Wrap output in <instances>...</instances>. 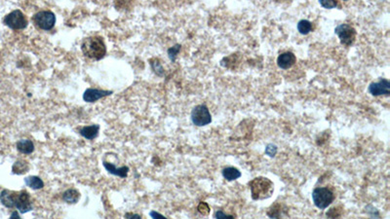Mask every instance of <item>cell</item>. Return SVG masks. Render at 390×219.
<instances>
[{
    "instance_id": "10",
    "label": "cell",
    "mask_w": 390,
    "mask_h": 219,
    "mask_svg": "<svg viewBox=\"0 0 390 219\" xmlns=\"http://www.w3.org/2000/svg\"><path fill=\"white\" fill-rule=\"evenodd\" d=\"M112 94L111 91H105L99 89H87L83 94V100L86 102H95L103 98L110 96Z\"/></svg>"
},
{
    "instance_id": "26",
    "label": "cell",
    "mask_w": 390,
    "mask_h": 219,
    "mask_svg": "<svg viewBox=\"0 0 390 219\" xmlns=\"http://www.w3.org/2000/svg\"><path fill=\"white\" fill-rule=\"evenodd\" d=\"M214 217H215V219H233V218H234L233 216H229V215H226V214H224L222 211H217V212L215 213Z\"/></svg>"
},
{
    "instance_id": "1",
    "label": "cell",
    "mask_w": 390,
    "mask_h": 219,
    "mask_svg": "<svg viewBox=\"0 0 390 219\" xmlns=\"http://www.w3.org/2000/svg\"><path fill=\"white\" fill-rule=\"evenodd\" d=\"M83 55L91 60H99L107 55V46L105 41L100 36H90L83 40L81 44Z\"/></svg>"
},
{
    "instance_id": "2",
    "label": "cell",
    "mask_w": 390,
    "mask_h": 219,
    "mask_svg": "<svg viewBox=\"0 0 390 219\" xmlns=\"http://www.w3.org/2000/svg\"><path fill=\"white\" fill-rule=\"evenodd\" d=\"M250 190L252 194V198L254 200H264L271 197L274 185L273 183L266 178H257L254 179L250 183Z\"/></svg>"
},
{
    "instance_id": "7",
    "label": "cell",
    "mask_w": 390,
    "mask_h": 219,
    "mask_svg": "<svg viewBox=\"0 0 390 219\" xmlns=\"http://www.w3.org/2000/svg\"><path fill=\"white\" fill-rule=\"evenodd\" d=\"M335 33L339 36L340 41L345 46H350L353 44L356 38V30L353 26L347 23L339 24L335 28Z\"/></svg>"
},
{
    "instance_id": "6",
    "label": "cell",
    "mask_w": 390,
    "mask_h": 219,
    "mask_svg": "<svg viewBox=\"0 0 390 219\" xmlns=\"http://www.w3.org/2000/svg\"><path fill=\"white\" fill-rule=\"evenodd\" d=\"M192 122L197 127H204L212 122V115L205 104H199L192 111Z\"/></svg>"
},
{
    "instance_id": "14",
    "label": "cell",
    "mask_w": 390,
    "mask_h": 219,
    "mask_svg": "<svg viewBox=\"0 0 390 219\" xmlns=\"http://www.w3.org/2000/svg\"><path fill=\"white\" fill-rule=\"evenodd\" d=\"M99 131H100V126L99 125H91V126L83 127L79 131V133L86 139L92 140V139H95L98 137Z\"/></svg>"
},
{
    "instance_id": "29",
    "label": "cell",
    "mask_w": 390,
    "mask_h": 219,
    "mask_svg": "<svg viewBox=\"0 0 390 219\" xmlns=\"http://www.w3.org/2000/svg\"><path fill=\"white\" fill-rule=\"evenodd\" d=\"M11 219H20V216L18 215V213H13L12 214V216H11Z\"/></svg>"
},
{
    "instance_id": "8",
    "label": "cell",
    "mask_w": 390,
    "mask_h": 219,
    "mask_svg": "<svg viewBox=\"0 0 390 219\" xmlns=\"http://www.w3.org/2000/svg\"><path fill=\"white\" fill-rule=\"evenodd\" d=\"M15 208L21 214H26L33 210V205L30 200V196L25 190L17 192L15 200Z\"/></svg>"
},
{
    "instance_id": "24",
    "label": "cell",
    "mask_w": 390,
    "mask_h": 219,
    "mask_svg": "<svg viewBox=\"0 0 390 219\" xmlns=\"http://www.w3.org/2000/svg\"><path fill=\"white\" fill-rule=\"evenodd\" d=\"M366 211H367V214L370 215L372 218H380L379 211L376 208H374L372 205L367 206L366 207Z\"/></svg>"
},
{
    "instance_id": "9",
    "label": "cell",
    "mask_w": 390,
    "mask_h": 219,
    "mask_svg": "<svg viewBox=\"0 0 390 219\" xmlns=\"http://www.w3.org/2000/svg\"><path fill=\"white\" fill-rule=\"evenodd\" d=\"M369 92L372 96H387L390 95V82L388 79H381L379 82L371 83L369 86Z\"/></svg>"
},
{
    "instance_id": "21",
    "label": "cell",
    "mask_w": 390,
    "mask_h": 219,
    "mask_svg": "<svg viewBox=\"0 0 390 219\" xmlns=\"http://www.w3.org/2000/svg\"><path fill=\"white\" fill-rule=\"evenodd\" d=\"M277 152H278L277 146H276L275 144H272V143L267 144L266 147H265V150H264V153H265L268 157H271V158L275 157V155L277 154Z\"/></svg>"
},
{
    "instance_id": "23",
    "label": "cell",
    "mask_w": 390,
    "mask_h": 219,
    "mask_svg": "<svg viewBox=\"0 0 390 219\" xmlns=\"http://www.w3.org/2000/svg\"><path fill=\"white\" fill-rule=\"evenodd\" d=\"M180 50H181V45H179V44L175 45L174 47H172V48H170L168 50V55H169V58L171 59L172 61H175V59H176L178 53L180 52Z\"/></svg>"
},
{
    "instance_id": "5",
    "label": "cell",
    "mask_w": 390,
    "mask_h": 219,
    "mask_svg": "<svg viewBox=\"0 0 390 219\" xmlns=\"http://www.w3.org/2000/svg\"><path fill=\"white\" fill-rule=\"evenodd\" d=\"M33 22L42 30H51L56 23V16L51 11H39L33 16Z\"/></svg>"
},
{
    "instance_id": "18",
    "label": "cell",
    "mask_w": 390,
    "mask_h": 219,
    "mask_svg": "<svg viewBox=\"0 0 390 219\" xmlns=\"http://www.w3.org/2000/svg\"><path fill=\"white\" fill-rule=\"evenodd\" d=\"M80 199V193L76 189H68L63 194V200L68 204H76Z\"/></svg>"
},
{
    "instance_id": "17",
    "label": "cell",
    "mask_w": 390,
    "mask_h": 219,
    "mask_svg": "<svg viewBox=\"0 0 390 219\" xmlns=\"http://www.w3.org/2000/svg\"><path fill=\"white\" fill-rule=\"evenodd\" d=\"M24 182L28 187H30L31 189H34V190H39L44 187L43 180L39 177H36V176H30V177L25 178Z\"/></svg>"
},
{
    "instance_id": "12",
    "label": "cell",
    "mask_w": 390,
    "mask_h": 219,
    "mask_svg": "<svg viewBox=\"0 0 390 219\" xmlns=\"http://www.w3.org/2000/svg\"><path fill=\"white\" fill-rule=\"evenodd\" d=\"M16 191H10V190H3L0 193V202L1 204L8 208V209H14L15 208V200H16Z\"/></svg>"
},
{
    "instance_id": "19",
    "label": "cell",
    "mask_w": 390,
    "mask_h": 219,
    "mask_svg": "<svg viewBox=\"0 0 390 219\" xmlns=\"http://www.w3.org/2000/svg\"><path fill=\"white\" fill-rule=\"evenodd\" d=\"M29 170L28 163L24 160H18L12 167V173L15 175H24Z\"/></svg>"
},
{
    "instance_id": "4",
    "label": "cell",
    "mask_w": 390,
    "mask_h": 219,
    "mask_svg": "<svg viewBox=\"0 0 390 219\" xmlns=\"http://www.w3.org/2000/svg\"><path fill=\"white\" fill-rule=\"evenodd\" d=\"M3 22L9 28L14 30L24 29L28 24L26 17L21 10H14L13 12L6 15L3 20Z\"/></svg>"
},
{
    "instance_id": "11",
    "label": "cell",
    "mask_w": 390,
    "mask_h": 219,
    "mask_svg": "<svg viewBox=\"0 0 390 219\" xmlns=\"http://www.w3.org/2000/svg\"><path fill=\"white\" fill-rule=\"evenodd\" d=\"M297 61L296 56L292 52H285L277 58V64L282 69L291 68Z\"/></svg>"
},
{
    "instance_id": "20",
    "label": "cell",
    "mask_w": 390,
    "mask_h": 219,
    "mask_svg": "<svg viewBox=\"0 0 390 219\" xmlns=\"http://www.w3.org/2000/svg\"><path fill=\"white\" fill-rule=\"evenodd\" d=\"M298 30L301 34L306 35L312 30V23L307 20H302L298 22Z\"/></svg>"
},
{
    "instance_id": "16",
    "label": "cell",
    "mask_w": 390,
    "mask_h": 219,
    "mask_svg": "<svg viewBox=\"0 0 390 219\" xmlns=\"http://www.w3.org/2000/svg\"><path fill=\"white\" fill-rule=\"evenodd\" d=\"M221 174H222V177L224 178V179H226L227 181L236 180L239 178H241V176H242L241 172L234 167H227V168L223 169Z\"/></svg>"
},
{
    "instance_id": "22",
    "label": "cell",
    "mask_w": 390,
    "mask_h": 219,
    "mask_svg": "<svg viewBox=\"0 0 390 219\" xmlns=\"http://www.w3.org/2000/svg\"><path fill=\"white\" fill-rule=\"evenodd\" d=\"M319 3L325 9H333L338 5L337 0H319Z\"/></svg>"
},
{
    "instance_id": "3",
    "label": "cell",
    "mask_w": 390,
    "mask_h": 219,
    "mask_svg": "<svg viewBox=\"0 0 390 219\" xmlns=\"http://www.w3.org/2000/svg\"><path fill=\"white\" fill-rule=\"evenodd\" d=\"M335 200L334 192L328 187H318L312 192V201L319 210L327 209Z\"/></svg>"
},
{
    "instance_id": "15",
    "label": "cell",
    "mask_w": 390,
    "mask_h": 219,
    "mask_svg": "<svg viewBox=\"0 0 390 219\" xmlns=\"http://www.w3.org/2000/svg\"><path fill=\"white\" fill-rule=\"evenodd\" d=\"M16 146L18 151L22 154H31L34 151V144L30 139H21Z\"/></svg>"
},
{
    "instance_id": "30",
    "label": "cell",
    "mask_w": 390,
    "mask_h": 219,
    "mask_svg": "<svg viewBox=\"0 0 390 219\" xmlns=\"http://www.w3.org/2000/svg\"><path fill=\"white\" fill-rule=\"evenodd\" d=\"M344 1H347V0H344Z\"/></svg>"
},
{
    "instance_id": "27",
    "label": "cell",
    "mask_w": 390,
    "mask_h": 219,
    "mask_svg": "<svg viewBox=\"0 0 390 219\" xmlns=\"http://www.w3.org/2000/svg\"><path fill=\"white\" fill-rule=\"evenodd\" d=\"M150 216L152 218V219H165V217L164 216H162V215H160V214H158V213H156V212H151V214H150Z\"/></svg>"
},
{
    "instance_id": "25",
    "label": "cell",
    "mask_w": 390,
    "mask_h": 219,
    "mask_svg": "<svg viewBox=\"0 0 390 219\" xmlns=\"http://www.w3.org/2000/svg\"><path fill=\"white\" fill-rule=\"evenodd\" d=\"M198 211H199V213L202 214L203 216H207V215L210 213L209 206H208L206 203H204V202H201V203L199 204V206H198Z\"/></svg>"
},
{
    "instance_id": "13",
    "label": "cell",
    "mask_w": 390,
    "mask_h": 219,
    "mask_svg": "<svg viewBox=\"0 0 390 219\" xmlns=\"http://www.w3.org/2000/svg\"><path fill=\"white\" fill-rule=\"evenodd\" d=\"M104 167L106 168V170L110 174V175H114L117 176L119 178L125 179L128 176L129 173V168L128 167H122V168H116L113 164L108 163L104 161Z\"/></svg>"
},
{
    "instance_id": "28",
    "label": "cell",
    "mask_w": 390,
    "mask_h": 219,
    "mask_svg": "<svg viewBox=\"0 0 390 219\" xmlns=\"http://www.w3.org/2000/svg\"><path fill=\"white\" fill-rule=\"evenodd\" d=\"M126 219H142L141 216L139 215H133V214H126L125 215Z\"/></svg>"
}]
</instances>
